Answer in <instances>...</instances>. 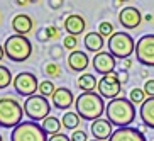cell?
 Segmentation results:
<instances>
[{"label": "cell", "instance_id": "cell-1", "mask_svg": "<svg viewBox=\"0 0 154 141\" xmlns=\"http://www.w3.org/2000/svg\"><path fill=\"white\" fill-rule=\"evenodd\" d=\"M105 114H107V119L110 121L112 126L129 127L131 123L136 119V105L125 97H119V99H113L107 104Z\"/></svg>", "mask_w": 154, "mask_h": 141}, {"label": "cell", "instance_id": "cell-2", "mask_svg": "<svg viewBox=\"0 0 154 141\" xmlns=\"http://www.w3.org/2000/svg\"><path fill=\"white\" fill-rule=\"evenodd\" d=\"M76 107V114L83 121H97L102 119V114L105 112V102L103 99L98 95V92H82L76 97L75 102Z\"/></svg>", "mask_w": 154, "mask_h": 141}, {"label": "cell", "instance_id": "cell-3", "mask_svg": "<svg viewBox=\"0 0 154 141\" xmlns=\"http://www.w3.org/2000/svg\"><path fill=\"white\" fill-rule=\"evenodd\" d=\"M24 105H20L14 97L0 99V127L14 129L22 123Z\"/></svg>", "mask_w": 154, "mask_h": 141}, {"label": "cell", "instance_id": "cell-4", "mask_svg": "<svg viewBox=\"0 0 154 141\" xmlns=\"http://www.w3.org/2000/svg\"><path fill=\"white\" fill-rule=\"evenodd\" d=\"M4 50L5 56L15 63H22L32 55V44L29 41V37L20 36V34H14V36L7 37L4 43Z\"/></svg>", "mask_w": 154, "mask_h": 141}, {"label": "cell", "instance_id": "cell-5", "mask_svg": "<svg viewBox=\"0 0 154 141\" xmlns=\"http://www.w3.org/2000/svg\"><path fill=\"white\" fill-rule=\"evenodd\" d=\"M107 46H109V53L113 58L127 59L131 58L132 53H136V43L127 32H113L109 37Z\"/></svg>", "mask_w": 154, "mask_h": 141}, {"label": "cell", "instance_id": "cell-6", "mask_svg": "<svg viewBox=\"0 0 154 141\" xmlns=\"http://www.w3.org/2000/svg\"><path fill=\"white\" fill-rule=\"evenodd\" d=\"M10 141H49L41 124L34 121H24L10 133Z\"/></svg>", "mask_w": 154, "mask_h": 141}, {"label": "cell", "instance_id": "cell-7", "mask_svg": "<svg viewBox=\"0 0 154 141\" xmlns=\"http://www.w3.org/2000/svg\"><path fill=\"white\" fill-rule=\"evenodd\" d=\"M49 112H51V105L48 102V99L42 95H32L29 99H26V102H24V114L34 123L44 121L46 117H49Z\"/></svg>", "mask_w": 154, "mask_h": 141}, {"label": "cell", "instance_id": "cell-8", "mask_svg": "<svg viewBox=\"0 0 154 141\" xmlns=\"http://www.w3.org/2000/svg\"><path fill=\"white\" fill-rule=\"evenodd\" d=\"M98 95L102 99H109V100H113V99H119V94L122 90V83L119 82V73L117 72H112L109 75H105L98 80Z\"/></svg>", "mask_w": 154, "mask_h": 141}, {"label": "cell", "instance_id": "cell-9", "mask_svg": "<svg viewBox=\"0 0 154 141\" xmlns=\"http://www.w3.org/2000/svg\"><path fill=\"white\" fill-rule=\"evenodd\" d=\"M14 88L19 95H24V97H32L34 92L39 90V82L34 73H29V72H20L15 75L14 78Z\"/></svg>", "mask_w": 154, "mask_h": 141}, {"label": "cell", "instance_id": "cell-10", "mask_svg": "<svg viewBox=\"0 0 154 141\" xmlns=\"http://www.w3.org/2000/svg\"><path fill=\"white\" fill-rule=\"evenodd\" d=\"M137 61L146 66H154V34H146L136 43Z\"/></svg>", "mask_w": 154, "mask_h": 141}, {"label": "cell", "instance_id": "cell-11", "mask_svg": "<svg viewBox=\"0 0 154 141\" xmlns=\"http://www.w3.org/2000/svg\"><path fill=\"white\" fill-rule=\"evenodd\" d=\"M119 22L125 29H137L142 22V14L136 7H124L119 14Z\"/></svg>", "mask_w": 154, "mask_h": 141}, {"label": "cell", "instance_id": "cell-12", "mask_svg": "<svg viewBox=\"0 0 154 141\" xmlns=\"http://www.w3.org/2000/svg\"><path fill=\"white\" fill-rule=\"evenodd\" d=\"M115 58H113L112 55H110L109 51H102V53H98V55H95V58H93V68H95L97 73H100V75H109V73L115 72Z\"/></svg>", "mask_w": 154, "mask_h": 141}, {"label": "cell", "instance_id": "cell-13", "mask_svg": "<svg viewBox=\"0 0 154 141\" xmlns=\"http://www.w3.org/2000/svg\"><path fill=\"white\" fill-rule=\"evenodd\" d=\"M109 141H147V139H146V136L142 134L140 129L129 126V127H119V129H115Z\"/></svg>", "mask_w": 154, "mask_h": 141}, {"label": "cell", "instance_id": "cell-14", "mask_svg": "<svg viewBox=\"0 0 154 141\" xmlns=\"http://www.w3.org/2000/svg\"><path fill=\"white\" fill-rule=\"evenodd\" d=\"M90 129H91V134L95 136V139H98V141L110 139L113 134V127L109 119H97V121H93Z\"/></svg>", "mask_w": 154, "mask_h": 141}, {"label": "cell", "instance_id": "cell-15", "mask_svg": "<svg viewBox=\"0 0 154 141\" xmlns=\"http://www.w3.org/2000/svg\"><path fill=\"white\" fill-rule=\"evenodd\" d=\"M73 102H76L73 97V92L66 87H58L53 94V105L56 109H68L73 105Z\"/></svg>", "mask_w": 154, "mask_h": 141}, {"label": "cell", "instance_id": "cell-16", "mask_svg": "<svg viewBox=\"0 0 154 141\" xmlns=\"http://www.w3.org/2000/svg\"><path fill=\"white\" fill-rule=\"evenodd\" d=\"M86 27V22L82 15L78 14H69L68 17L64 19V29L68 32V36H80Z\"/></svg>", "mask_w": 154, "mask_h": 141}, {"label": "cell", "instance_id": "cell-17", "mask_svg": "<svg viewBox=\"0 0 154 141\" xmlns=\"http://www.w3.org/2000/svg\"><path fill=\"white\" fill-rule=\"evenodd\" d=\"M88 63L90 59L85 51H73L68 56V68L73 72H85L88 68Z\"/></svg>", "mask_w": 154, "mask_h": 141}, {"label": "cell", "instance_id": "cell-18", "mask_svg": "<svg viewBox=\"0 0 154 141\" xmlns=\"http://www.w3.org/2000/svg\"><path fill=\"white\" fill-rule=\"evenodd\" d=\"M32 26V19L27 14H17L12 19V29L15 31V34H20V36H26L27 32H31Z\"/></svg>", "mask_w": 154, "mask_h": 141}, {"label": "cell", "instance_id": "cell-19", "mask_svg": "<svg viewBox=\"0 0 154 141\" xmlns=\"http://www.w3.org/2000/svg\"><path fill=\"white\" fill-rule=\"evenodd\" d=\"M139 117H140V121H142L147 127L154 129V97L146 99V102L140 105Z\"/></svg>", "mask_w": 154, "mask_h": 141}, {"label": "cell", "instance_id": "cell-20", "mask_svg": "<svg viewBox=\"0 0 154 141\" xmlns=\"http://www.w3.org/2000/svg\"><path fill=\"white\" fill-rule=\"evenodd\" d=\"M83 46L86 51H93L98 55V53H102V48H103V36L100 32H88L83 37Z\"/></svg>", "mask_w": 154, "mask_h": 141}, {"label": "cell", "instance_id": "cell-21", "mask_svg": "<svg viewBox=\"0 0 154 141\" xmlns=\"http://www.w3.org/2000/svg\"><path fill=\"white\" fill-rule=\"evenodd\" d=\"M78 88L83 92H93L98 87V82H97V78L91 75V73H83L78 77Z\"/></svg>", "mask_w": 154, "mask_h": 141}, {"label": "cell", "instance_id": "cell-22", "mask_svg": "<svg viewBox=\"0 0 154 141\" xmlns=\"http://www.w3.org/2000/svg\"><path fill=\"white\" fill-rule=\"evenodd\" d=\"M61 127H63V123H61L56 116H49V117H46L44 121H42V129H44L46 134H51V136L59 134Z\"/></svg>", "mask_w": 154, "mask_h": 141}, {"label": "cell", "instance_id": "cell-23", "mask_svg": "<svg viewBox=\"0 0 154 141\" xmlns=\"http://www.w3.org/2000/svg\"><path fill=\"white\" fill-rule=\"evenodd\" d=\"M61 123H63V127H66V129H75L76 131V127L80 126V123H82V117L78 116L76 112H64V116L61 117Z\"/></svg>", "mask_w": 154, "mask_h": 141}, {"label": "cell", "instance_id": "cell-24", "mask_svg": "<svg viewBox=\"0 0 154 141\" xmlns=\"http://www.w3.org/2000/svg\"><path fill=\"white\" fill-rule=\"evenodd\" d=\"M129 100H131L134 105H142L146 102V92H144V88H139V87L132 88L131 94H129Z\"/></svg>", "mask_w": 154, "mask_h": 141}, {"label": "cell", "instance_id": "cell-25", "mask_svg": "<svg viewBox=\"0 0 154 141\" xmlns=\"http://www.w3.org/2000/svg\"><path fill=\"white\" fill-rule=\"evenodd\" d=\"M10 83H14L10 70L7 68V66H4V65H0V90H2V88H7Z\"/></svg>", "mask_w": 154, "mask_h": 141}, {"label": "cell", "instance_id": "cell-26", "mask_svg": "<svg viewBox=\"0 0 154 141\" xmlns=\"http://www.w3.org/2000/svg\"><path fill=\"white\" fill-rule=\"evenodd\" d=\"M37 92H39V95H42V97H48V95L53 97V94L56 92V87L51 80H42V82L39 83V90Z\"/></svg>", "mask_w": 154, "mask_h": 141}, {"label": "cell", "instance_id": "cell-27", "mask_svg": "<svg viewBox=\"0 0 154 141\" xmlns=\"http://www.w3.org/2000/svg\"><path fill=\"white\" fill-rule=\"evenodd\" d=\"M98 32L100 34H102V36H107V37H110L113 34V24H110V22H107V21H105V22H102L98 26Z\"/></svg>", "mask_w": 154, "mask_h": 141}, {"label": "cell", "instance_id": "cell-28", "mask_svg": "<svg viewBox=\"0 0 154 141\" xmlns=\"http://www.w3.org/2000/svg\"><path fill=\"white\" fill-rule=\"evenodd\" d=\"M63 46H64L68 51H71V53H73V51H76L78 39H76L75 36H66V37L63 39Z\"/></svg>", "mask_w": 154, "mask_h": 141}, {"label": "cell", "instance_id": "cell-29", "mask_svg": "<svg viewBox=\"0 0 154 141\" xmlns=\"http://www.w3.org/2000/svg\"><path fill=\"white\" fill-rule=\"evenodd\" d=\"M44 72H46L48 77H59V75H61V70H59V66L56 63H48Z\"/></svg>", "mask_w": 154, "mask_h": 141}, {"label": "cell", "instance_id": "cell-30", "mask_svg": "<svg viewBox=\"0 0 154 141\" xmlns=\"http://www.w3.org/2000/svg\"><path fill=\"white\" fill-rule=\"evenodd\" d=\"M71 141H88L86 138V133L83 129H76V131L71 133Z\"/></svg>", "mask_w": 154, "mask_h": 141}, {"label": "cell", "instance_id": "cell-31", "mask_svg": "<svg viewBox=\"0 0 154 141\" xmlns=\"http://www.w3.org/2000/svg\"><path fill=\"white\" fill-rule=\"evenodd\" d=\"M144 92H146V95L154 97V78H151V80H147L144 83Z\"/></svg>", "mask_w": 154, "mask_h": 141}, {"label": "cell", "instance_id": "cell-32", "mask_svg": "<svg viewBox=\"0 0 154 141\" xmlns=\"http://www.w3.org/2000/svg\"><path fill=\"white\" fill-rule=\"evenodd\" d=\"M46 29H48L49 39H58V37H59V31H58V27H54V26H49V27H46Z\"/></svg>", "mask_w": 154, "mask_h": 141}, {"label": "cell", "instance_id": "cell-33", "mask_svg": "<svg viewBox=\"0 0 154 141\" xmlns=\"http://www.w3.org/2000/svg\"><path fill=\"white\" fill-rule=\"evenodd\" d=\"M49 141H71V138L68 134H63V133H59V134H54V136H51Z\"/></svg>", "mask_w": 154, "mask_h": 141}, {"label": "cell", "instance_id": "cell-34", "mask_svg": "<svg viewBox=\"0 0 154 141\" xmlns=\"http://www.w3.org/2000/svg\"><path fill=\"white\" fill-rule=\"evenodd\" d=\"M37 39H39V41H48V39H49L48 29H41V31L37 32Z\"/></svg>", "mask_w": 154, "mask_h": 141}, {"label": "cell", "instance_id": "cell-35", "mask_svg": "<svg viewBox=\"0 0 154 141\" xmlns=\"http://www.w3.org/2000/svg\"><path fill=\"white\" fill-rule=\"evenodd\" d=\"M117 73H119V82L122 83V85L129 82V75H127V72H124V70H122V72H117Z\"/></svg>", "mask_w": 154, "mask_h": 141}, {"label": "cell", "instance_id": "cell-36", "mask_svg": "<svg viewBox=\"0 0 154 141\" xmlns=\"http://www.w3.org/2000/svg\"><path fill=\"white\" fill-rule=\"evenodd\" d=\"M61 5H63V2H61V0H58V2L51 0V2H49V7H51V9H59Z\"/></svg>", "mask_w": 154, "mask_h": 141}, {"label": "cell", "instance_id": "cell-37", "mask_svg": "<svg viewBox=\"0 0 154 141\" xmlns=\"http://www.w3.org/2000/svg\"><path fill=\"white\" fill-rule=\"evenodd\" d=\"M131 66H132V61H131V59H129V58H127V59H124V68H125V70H129Z\"/></svg>", "mask_w": 154, "mask_h": 141}, {"label": "cell", "instance_id": "cell-38", "mask_svg": "<svg viewBox=\"0 0 154 141\" xmlns=\"http://www.w3.org/2000/svg\"><path fill=\"white\" fill-rule=\"evenodd\" d=\"M5 56V50H4V46L0 44V61H2V58Z\"/></svg>", "mask_w": 154, "mask_h": 141}, {"label": "cell", "instance_id": "cell-39", "mask_svg": "<svg viewBox=\"0 0 154 141\" xmlns=\"http://www.w3.org/2000/svg\"><path fill=\"white\" fill-rule=\"evenodd\" d=\"M146 21H147V22H152V21H154V17H152V15H151V14H147V15H146Z\"/></svg>", "mask_w": 154, "mask_h": 141}, {"label": "cell", "instance_id": "cell-40", "mask_svg": "<svg viewBox=\"0 0 154 141\" xmlns=\"http://www.w3.org/2000/svg\"><path fill=\"white\" fill-rule=\"evenodd\" d=\"M29 2H17V5H20V7H24V5H27Z\"/></svg>", "mask_w": 154, "mask_h": 141}, {"label": "cell", "instance_id": "cell-41", "mask_svg": "<svg viewBox=\"0 0 154 141\" xmlns=\"http://www.w3.org/2000/svg\"><path fill=\"white\" fill-rule=\"evenodd\" d=\"M0 141H4V138H2V133H0Z\"/></svg>", "mask_w": 154, "mask_h": 141}, {"label": "cell", "instance_id": "cell-42", "mask_svg": "<svg viewBox=\"0 0 154 141\" xmlns=\"http://www.w3.org/2000/svg\"><path fill=\"white\" fill-rule=\"evenodd\" d=\"M91 141H98V139H91Z\"/></svg>", "mask_w": 154, "mask_h": 141}]
</instances>
